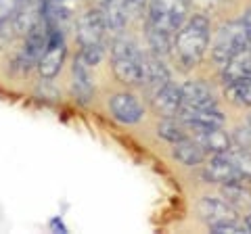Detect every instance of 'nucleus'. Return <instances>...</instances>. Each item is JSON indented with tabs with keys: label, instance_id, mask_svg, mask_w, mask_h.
<instances>
[{
	"label": "nucleus",
	"instance_id": "13",
	"mask_svg": "<svg viewBox=\"0 0 251 234\" xmlns=\"http://www.w3.org/2000/svg\"><path fill=\"white\" fill-rule=\"evenodd\" d=\"M170 82V71L163 65V61L159 54H143V84L147 86L149 96H153L161 86H166ZM140 84V86H143Z\"/></svg>",
	"mask_w": 251,
	"mask_h": 234
},
{
	"label": "nucleus",
	"instance_id": "10",
	"mask_svg": "<svg viewBox=\"0 0 251 234\" xmlns=\"http://www.w3.org/2000/svg\"><path fill=\"white\" fill-rule=\"evenodd\" d=\"M197 213L207 226L222 224V222H234L239 215L224 199H216V197H201L197 203Z\"/></svg>",
	"mask_w": 251,
	"mask_h": 234
},
{
	"label": "nucleus",
	"instance_id": "22",
	"mask_svg": "<svg viewBox=\"0 0 251 234\" xmlns=\"http://www.w3.org/2000/svg\"><path fill=\"white\" fill-rule=\"evenodd\" d=\"M157 134H159L163 140L168 142H178V140L186 138V126L182 121H176V117H163V121L157 126Z\"/></svg>",
	"mask_w": 251,
	"mask_h": 234
},
{
	"label": "nucleus",
	"instance_id": "8",
	"mask_svg": "<svg viewBox=\"0 0 251 234\" xmlns=\"http://www.w3.org/2000/svg\"><path fill=\"white\" fill-rule=\"evenodd\" d=\"M205 180L211 184H230V182H243L241 171L234 165V161L230 159L228 153H214L211 159L205 163L203 169Z\"/></svg>",
	"mask_w": 251,
	"mask_h": 234
},
{
	"label": "nucleus",
	"instance_id": "12",
	"mask_svg": "<svg viewBox=\"0 0 251 234\" xmlns=\"http://www.w3.org/2000/svg\"><path fill=\"white\" fill-rule=\"evenodd\" d=\"M109 109L117 121L122 123H138L145 115L143 105L138 103V98L134 94H128V92H120V94H113L109 100Z\"/></svg>",
	"mask_w": 251,
	"mask_h": 234
},
{
	"label": "nucleus",
	"instance_id": "17",
	"mask_svg": "<svg viewBox=\"0 0 251 234\" xmlns=\"http://www.w3.org/2000/svg\"><path fill=\"white\" fill-rule=\"evenodd\" d=\"M99 9L103 13L107 32L122 34L126 23H128V6H126V0H105L103 4H99Z\"/></svg>",
	"mask_w": 251,
	"mask_h": 234
},
{
	"label": "nucleus",
	"instance_id": "30",
	"mask_svg": "<svg viewBox=\"0 0 251 234\" xmlns=\"http://www.w3.org/2000/svg\"><path fill=\"white\" fill-rule=\"evenodd\" d=\"M243 226H245V232H251V209H249V213L245 215V224Z\"/></svg>",
	"mask_w": 251,
	"mask_h": 234
},
{
	"label": "nucleus",
	"instance_id": "25",
	"mask_svg": "<svg viewBox=\"0 0 251 234\" xmlns=\"http://www.w3.org/2000/svg\"><path fill=\"white\" fill-rule=\"evenodd\" d=\"M224 4H226V0H191V6H195L197 13H203V15L216 13L222 9Z\"/></svg>",
	"mask_w": 251,
	"mask_h": 234
},
{
	"label": "nucleus",
	"instance_id": "31",
	"mask_svg": "<svg viewBox=\"0 0 251 234\" xmlns=\"http://www.w3.org/2000/svg\"><path fill=\"white\" fill-rule=\"evenodd\" d=\"M63 2L69 4V6H74V4H75V0H63Z\"/></svg>",
	"mask_w": 251,
	"mask_h": 234
},
{
	"label": "nucleus",
	"instance_id": "9",
	"mask_svg": "<svg viewBox=\"0 0 251 234\" xmlns=\"http://www.w3.org/2000/svg\"><path fill=\"white\" fill-rule=\"evenodd\" d=\"M180 119L186 126V130L199 132V130H209V128H222L224 126V115L218 107H207V109H180Z\"/></svg>",
	"mask_w": 251,
	"mask_h": 234
},
{
	"label": "nucleus",
	"instance_id": "32",
	"mask_svg": "<svg viewBox=\"0 0 251 234\" xmlns=\"http://www.w3.org/2000/svg\"><path fill=\"white\" fill-rule=\"evenodd\" d=\"M97 2H99V4H103V2H105V0H97Z\"/></svg>",
	"mask_w": 251,
	"mask_h": 234
},
{
	"label": "nucleus",
	"instance_id": "21",
	"mask_svg": "<svg viewBox=\"0 0 251 234\" xmlns=\"http://www.w3.org/2000/svg\"><path fill=\"white\" fill-rule=\"evenodd\" d=\"M224 94L232 105L251 107V77H243V80H234L230 84H226Z\"/></svg>",
	"mask_w": 251,
	"mask_h": 234
},
{
	"label": "nucleus",
	"instance_id": "28",
	"mask_svg": "<svg viewBox=\"0 0 251 234\" xmlns=\"http://www.w3.org/2000/svg\"><path fill=\"white\" fill-rule=\"evenodd\" d=\"M50 228H52V230H59V232H67L65 224L61 222V217H54V220H50Z\"/></svg>",
	"mask_w": 251,
	"mask_h": 234
},
{
	"label": "nucleus",
	"instance_id": "14",
	"mask_svg": "<svg viewBox=\"0 0 251 234\" xmlns=\"http://www.w3.org/2000/svg\"><path fill=\"white\" fill-rule=\"evenodd\" d=\"M182 90V109H207L216 107L214 92L209 86L201 80H188L186 84L180 86Z\"/></svg>",
	"mask_w": 251,
	"mask_h": 234
},
{
	"label": "nucleus",
	"instance_id": "4",
	"mask_svg": "<svg viewBox=\"0 0 251 234\" xmlns=\"http://www.w3.org/2000/svg\"><path fill=\"white\" fill-rule=\"evenodd\" d=\"M111 69L124 86L143 84V52L128 38H115L111 44Z\"/></svg>",
	"mask_w": 251,
	"mask_h": 234
},
{
	"label": "nucleus",
	"instance_id": "26",
	"mask_svg": "<svg viewBox=\"0 0 251 234\" xmlns=\"http://www.w3.org/2000/svg\"><path fill=\"white\" fill-rule=\"evenodd\" d=\"M214 234H239V232H245V226H241L237 220L234 222H222V224H214L209 226Z\"/></svg>",
	"mask_w": 251,
	"mask_h": 234
},
{
	"label": "nucleus",
	"instance_id": "1",
	"mask_svg": "<svg viewBox=\"0 0 251 234\" xmlns=\"http://www.w3.org/2000/svg\"><path fill=\"white\" fill-rule=\"evenodd\" d=\"M147 38L155 54H170L174 36L188 19L191 0H149Z\"/></svg>",
	"mask_w": 251,
	"mask_h": 234
},
{
	"label": "nucleus",
	"instance_id": "23",
	"mask_svg": "<svg viewBox=\"0 0 251 234\" xmlns=\"http://www.w3.org/2000/svg\"><path fill=\"white\" fill-rule=\"evenodd\" d=\"M228 155H230V159L234 161L237 169L241 171L243 182H249L251 180V151L243 149V146H237V149H230Z\"/></svg>",
	"mask_w": 251,
	"mask_h": 234
},
{
	"label": "nucleus",
	"instance_id": "18",
	"mask_svg": "<svg viewBox=\"0 0 251 234\" xmlns=\"http://www.w3.org/2000/svg\"><path fill=\"white\" fill-rule=\"evenodd\" d=\"M172 155L182 163V165H188V167H193V165H199V163L205 161V151H203V146L197 142V140H193V138H182V140H178V142H174V149H172Z\"/></svg>",
	"mask_w": 251,
	"mask_h": 234
},
{
	"label": "nucleus",
	"instance_id": "6",
	"mask_svg": "<svg viewBox=\"0 0 251 234\" xmlns=\"http://www.w3.org/2000/svg\"><path fill=\"white\" fill-rule=\"evenodd\" d=\"M65 57H67V44H65L63 29H49L46 46L36 65L44 80H52V77L59 75L63 63H65Z\"/></svg>",
	"mask_w": 251,
	"mask_h": 234
},
{
	"label": "nucleus",
	"instance_id": "19",
	"mask_svg": "<svg viewBox=\"0 0 251 234\" xmlns=\"http://www.w3.org/2000/svg\"><path fill=\"white\" fill-rule=\"evenodd\" d=\"M222 77L226 84H230L234 80H243V77H251V48L239 50L234 57L224 65Z\"/></svg>",
	"mask_w": 251,
	"mask_h": 234
},
{
	"label": "nucleus",
	"instance_id": "24",
	"mask_svg": "<svg viewBox=\"0 0 251 234\" xmlns=\"http://www.w3.org/2000/svg\"><path fill=\"white\" fill-rule=\"evenodd\" d=\"M23 2L25 0H0V25H6L11 21Z\"/></svg>",
	"mask_w": 251,
	"mask_h": 234
},
{
	"label": "nucleus",
	"instance_id": "29",
	"mask_svg": "<svg viewBox=\"0 0 251 234\" xmlns=\"http://www.w3.org/2000/svg\"><path fill=\"white\" fill-rule=\"evenodd\" d=\"M241 21H243V25H245L247 29H251V6L245 11V15H243V19H241Z\"/></svg>",
	"mask_w": 251,
	"mask_h": 234
},
{
	"label": "nucleus",
	"instance_id": "27",
	"mask_svg": "<svg viewBox=\"0 0 251 234\" xmlns=\"http://www.w3.org/2000/svg\"><path fill=\"white\" fill-rule=\"evenodd\" d=\"M149 0H126V6H128V15H140L145 11Z\"/></svg>",
	"mask_w": 251,
	"mask_h": 234
},
{
	"label": "nucleus",
	"instance_id": "11",
	"mask_svg": "<svg viewBox=\"0 0 251 234\" xmlns=\"http://www.w3.org/2000/svg\"><path fill=\"white\" fill-rule=\"evenodd\" d=\"M153 111L161 117H178L180 109H182V90L180 86L168 82L166 86H161L159 90L151 96Z\"/></svg>",
	"mask_w": 251,
	"mask_h": 234
},
{
	"label": "nucleus",
	"instance_id": "15",
	"mask_svg": "<svg viewBox=\"0 0 251 234\" xmlns=\"http://www.w3.org/2000/svg\"><path fill=\"white\" fill-rule=\"evenodd\" d=\"M74 73V94L80 100L82 105H88L94 98V84H92V75H90V65L77 54L72 67Z\"/></svg>",
	"mask_w": 251,
	"mask_h": 234
},
{
	"label": "nucleus",
	"instance_id": "20",
	"mask_svg": "<svg viewBox=\"0 0 251 234\" xmlns=\"http://www.w3.org/2000/svg\"><path fill=\"white\" fill-rule=\"evenodd\" d=\"M222 199L228 203L237 213H241L243 209H251V192L243 186V182H230L222 186Z\"/></svg>",
	"mask_w": 251,
	"mask_h": 234
},
{
	"label": "nucleus",
	"instance_id": "7",
	"mask_svg": "<svg viewBox=\"0 0 251 234\" xmlns=\"http://www.w3.org/2000/svg\"><path fill=\"white\" fill-rule=\"evenodd\" d=\"M25 38V42H23V48L19 50L17 54V67L21 69V71H29L34 65H38V59H40V54L44 50L46 46V38H49V25H46L44 17L36 23L34 27L29 29V32L23 36Z\"/></svg>",
	"mask_w": 251,
	"mask_h": 234
},
{
	"label": "nucleus",
	"instance_id": "16",
	"mask_svg": "<svg viewBox=\"0 0 251 234\" xmlns=\"http://www.w3.org/2000/svg\"><path fill=\"white\" fill-rule=\"evenodd\" d=\"M195 140L203 146L205 153H228L232 149V138L228 136V132H224L222 128H209V130H199L195 132Z\"/></svg>",
	"mask_w": 251,
	"mask_h": 234
},
{
	"label": "nucleus",
	"instance_id": "3",
	"mask_svg": "<svg viewBox=\"0 0 251 234\" xmlns=\"http://www.w3.org/2000/svg\"><path fill=\"white\" fill-rule=\"evenodd\" d=\"M77 32V42H80V57L88 63L90 67L99 65L105 59L107 52V25L103 19L100 9H92L80 15L75 25Z\"/></svg>",
	"mask_w": 251,
	"mask_h": 234
},
{
	"label": "nucleus",
	"instance_id": "5",
	"mask_svg": "<svg viewBox=\"0 0 251 234\" xmlns=\"http://www.w3.org/2000/svg\"><path fill=\"white\" fill-rule=\"evenodd\" d=\"M247 46V27L243 21H230L220 25L214 38V46H211V57L218 65H226L228 61Z\"/></svg>",
	"mask_w": 251,
	"mask_h": 234
},
{
	"label": "nucleus",
	"instance_id": "2",
	"mask_svg": "<svg viewBox=\"0 0 251 234\" xmlns=\"http://www.w3.org/2000/svg\"><path fill=\"white\" fill-rule=\"evenodd\" d=\"M211 36V23L209 17L203 13H197L188 17L182 27L174 36V46H172V54L184 69L197 67L207 52Z\"/></svg>",
	"mask_w": 251,
	"mask_h": 234
}]
</instances>
